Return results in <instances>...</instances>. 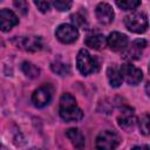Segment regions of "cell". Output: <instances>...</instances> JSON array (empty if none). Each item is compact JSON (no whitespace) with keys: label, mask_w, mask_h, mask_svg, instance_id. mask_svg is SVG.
Masks as SVG:
<instances>
[{"label":"cell","mask_w":150,"mask_h":150,"mask_svg":"<svg viewBox=\"0 0 150 150\" xmlns=\"http://www.w3.org/2000/svg\"><path fill=\"white\" fill-rule=\"evenodd\" d=\"M60 116L64 122H79L83 117L82 110L77 107L75 97L66 93L60 98V109H59Z\"/></svg>","instance_id":"6da1fadb"},{"label":"cell","mask_w":150,"mask_h":150,"mask_svg":"<svg viewBox=\"0 0 150 150\" xmlns=\"http://www.w3.org/2000/svg\"><path fill=\"white\" fill-rule=\"evenodd\" d=\"M125 27L132 33H144L148 28V16L143 12H135L125 16L124 19Z\"/></svg>","instance_id":"7a4b0ae2"},{"label":"cell","mask_w":150,"mask_h":150,"mask_svg":"<svg viewBox=\"0 0 150 150\" xmlns=\"http://www.w3.org/2000/svg\"><path fill=\"white\" fill-rule=\"evenodd\" d=\"M76 64H77V69L80 70V73L82 75L91 74V73L96 71L98 68L96 60L90 55V53L87 49H81L79 52L77 59H76Z\"/></svg>","instance_id":"3957f363"},{"label":"cell","mask_w":150,"mask_h":150,"mask_svg":"<svg viewBox=\"0 0 150 150\" xmlns=\"http://www.w3.org/2000/svg\"><path fill=\"white\" fill-rule=\"evenodd\" d=\"M121 143V137L111 130H104L98 134L96 137V143L95 146L97 149H103V150H111L115 149L118 144Z\"/></svg>","instance_id":"277c9868"},{"label":"cell","mask_w":150,"mask_h":150,"mask_svg":"<svg viewBox=\"0 0 150 150\" xmlns=\"http://www.w3.org/2000/svg\"><path fill=\"white\" fill-rule=\"evenodd\" d=\"M53 96V88L50 84H43L39 87L36 90H34L32 95V102L34 107L36 108H43L46 107Z\"/></svg>","instance_id":"5b68a950"},{"label":"cell","mask_w":150,"mask_h":150,"mask_svg":"<svg viewBox=\"0 0 150 150\" xmlns=\"http://www.w3.org/2000/svg\"><path fill=\"white\" fill-rule=\"evenodd\" d=\"M55 35H56L57 40L61 41L62 43H73L77 40L79 32H77L76 27H74L73 25L62 23L56 28Z\"/></svg>","instance_id":"8992f818"},{"label":"cell","mask_w":150,"mask_h":150,"mask_svg":"<svg viewBox=\"0 0 150 150\" xmlns=\"http://www.w3.org/2000/svg\"><path fill=\"white\" fill-rule=\"evenodd\" d=\"M122 77L131 86H137L143 80V73L141 69L136 68L131 63H125L121 68Z\"/></svg>","instance_id":"52a82bcc"},{"label":"cell","mask_w":150,"mask_h":150,"mask_svg":"<svg viewBox=\"0 0 150 150\" xmlns=\"http://www.w3.org/2000/svg\"><path fill=\"white\" fill-rule=\"evenodd\" d=\"M16 46L27 52H38L42 48V40L40 36H21L16 39Z\"/></svg>","instance_id":"ba28073f"},{"label":"cell","mask_w":150,"mask_h":150,"mask_svg":"<svg viewBox=\"0 0 150 150\" xmlns=\"http://www.w3.org/2000/svg\"><path fill=\"white\" fill-rule=\"evenodd\" d=\"M107 45L110 47L114 52H120L127 48L128 46V38L127 35L120 33V32H112L109 34L107 39Z\"/></svg>","instance_id":"9c48e42d"},{"label":"cell","mask_w":150,"mask_h":150,"mask_svg":"<svg viewBox=\"0 0 150 150\" xmlns=\"http://www.w3.org/2000/svg\"><path fill=\"white\" fill-rule=\"evenodd\" d=\"M18 23H19V19L14 12L6 8L0 11V30L9 32Z\"/></svg>","instance_id":"30bf717a"},{"label":"cell","mask_w":150,"mask_h":150,"mask_svg":"<svg viewBox=\"0 0 150 150\" xmlns=\"http://www.w3.org/2000/svg\"><path fill=\"white\" fill-rule=\"evenodd\" d=\"M95 13H96V18L98 22L102 25H109L114 20V15H115L111 6L105 2H100L96 6Z\"/></svg>","instance_id":"8fae6325"},{"label":"cell","mask_w":150,"mask_h":150,"mask_svg":"<svg viewBox=\"0 0 150 150\" xmlns=\"http://www.w3.org/2000/svg\"><path fill=\"white\" fill-rule=\"evenodd\" d=\"M146 45H148V42L144 39H137V40H135L130 45V47L125 50L124 57L125 59H129V60H138L142 56V52L146 47Z\"/></svg>","instance_id":"7c38bea8"},{"label":"cell","mask_w":150,"mask_h":150,"mask_svg":"<svg viewBox=\"0 0 150 150\" xmlns=\"http://www.w3.org/2000/svg\"><path fill=\"white\" fill-rule=\"evenodd\" d=\"M117 122H118V125L122 129H124V130L131 129L136 123V117L134 115V110L130 109V108L123 109L121 115L117 117Z\"/></svg>","instance_id":"4fadbf2b"},{"label":"cell","mask_w":150,"mask_h":150,"mask_svg":"<svg viewBox=\"0 0 150 150\" xmlns=\"http://www.w3.org/2000/svg\"><path fill=\"white\" fill-rule=\"evenodd\" d=\"M84 43L87 47H90L91 49L100 50L107 45V39L102 34H93L86 38Z\"/></svg>","instance_id":"5bb4252c"},{"label":"cell","mask_w":150,"mask_h":150,"mask_svg":"<svg viewBox=\"0 0 150 150\" xmlns=\"http://www.w3.org/2000/svg\"><path fill=\"white\" fill-rule=\"evenodd\" d=\"M67 137L70 139L75 148H83L84 146V136L77 128H70L66 131Z\"/></svg>","instance_id":"9a60e30c"},{"label":"cell","mask_w":150,"mask_h":150,"mask_svg":"<svg viewBox=\"0 0 150 150\" xmlns=\"http://www.w3.org/2000/svg\"><path fill=\"white\" fill-rule=\"evenodd\" d=\"M107 76H108L110 86L114 87V88H118L122 84V82H123V77H122L121 70L118 68H116L115 66H111V67L108 68Z\"/></svg>","instance_id":"2e32d148"},{"label":"cell","mask_w":150,"mask_h":150,"mask_svg":"<svg viewBox=\"0 0 150 150\" xmlns=\"http://www.w3.org/2000/svg\"><path fill=\"white\" fill-rule=\"evenodd\" d=\"M21 69L23 71V74L29 77V79H36L39 75H40V69L32 62H28V61H25L22 62L21 64Z\"/></svg>","instance_id":"e0dca14e"},{"label":"cell","mask_w":150,"mask_h":150,"mask_svg":"<svg viewBox=\"0 0 150 150\" xmlns=\"http://www.w3.org/2000/svg\"><path fill=\"white\" fill-rule=\"evenodd\" d=\"M50 68L54 73L59 74L60 76H66L69 74L70 69H69V66L66 64V63H62L61 61H54L52 64H50Z\"/></svg>","instance_id":"ac0fdd59"},{"label":"cell","mask_w":150,"mask_h":150,"mask_svg":"<svg viewBox=\"0 0 150 150\" xmlns=\"http://www.w3.org/2000/svg\"><path fill=\"white\" fill-rule=\"evenodd\" d=\"M116 5L123 11H132L141 5V0H115Z\"/></svg>","instance_id":"d6986e66"},{"label":"cell","mask_w":150,"mask_h":150,"mask_svg":"<svg viewBox=\"0 0 150 150\" xmlns=\"http://www.w3.org/2000/svg\"><path fill=\"white\" fill-rule=\"evenodd\" d=\"M139 130L143 135H149V115L144 114L139 121Z\"/></svg>","instance_id":"ffe728a7"},{"label":"cell","mask_w":150,"mask_h":150,"mask_svg":"<svg viewBox=\"0 0 150 150\" xmlns=\"http://www.w3.org/2000/svg\"><path fill=\"white\" fill-rule=\"evenodd\" d=\"M14 7L22 15H26L28 13V4L26 0H14Z\"/></svg>","instance_id":"44dd1931"},{"label":"cell","mask_w":150,"mask_h":150,"mask_svg":"<svg viewBox=\"0 0 150 150\" xmlns=\"http://www.w3.org/2000/svg\"><path fill=\"white\" fill-rule=\"evenodd\" d=\"M71 4H73L71 0H55L54 1V5H55L56 9H59L61 12L68 11L71 7Z\"/></svg>","instance_id":"7402d4cb"},{"label":"cell","mask_w":150,"mask_h":150,"mask_svg":"<svg viewBox=\"0 0 150 150\" xmlns=\"http://www.w3.org/2000/svg\"><path fill=\"white\" fill-rule=\"evenodd\" d=\"M36 7L42 12V13H46L49 11L50 8V4H52V0H34Z\"/></svg>","instance_id":"603a6c76"},{"label":"cell","mask_w":150,"mask_h":150,"mask_svg":"<svg viewBox=\"0 0 150 150\" xmlns=\"http://www.w3.org/2000/svg\"><path fill=\"white\" fill-rule=\"evenodd\" d=\"M70 19H71V21H73V23H74V27H83V26L86 25L84 18H83L82 15H80L79 13L73 14V15L70 16Z\"/></svg>","instance_id":"cb8c5ba5"},{"label":"cell","mask_w":150,"mask_h":150,"mask_svg":"<svg viewBox=\"0 0 150 150\" xmlns=\"http://www.w3.org/2000/svg\"><path fill=\"white\" fill-rule=\"evenodd\" d=\"M0 148H1V144H0Z\"/></svg>","instance_id":"d4e9b609"}]
</instances>
